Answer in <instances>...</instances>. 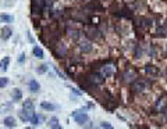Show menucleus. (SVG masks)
Listing matches in <instances>:
<instances>
[{
	"mask_svg": "<svg viewBox=\"0 0 167 129\" xmlns=\"http://www.w3.org/2000/svg\"><path fill=\"white\" fill-rule=\"evenodd\" d=\"M9 111H13V103H3V104H0V114L9 113Z\"/></svg>",
	"mask_w": 167,
	"mask_h": 129,
	"instance_id": "7",
	"label": "nucleus"
},
{
	"mask_svg": "<svg viewBox=\"0 0 167 129\" xmlns=\"http://www.w3.org/2000/svg\"><path fill=\"white\" fill-rule=\"evenodd\" d=\"M41 107L43 108V110H47V111H53V110L56 108V106H54V104H52V103L43 102V103H41Z\"/></svg>",
	"mask_w": 167,
	"mask_h": 129,
	"instance_id": "13",
	"label": "nucleus"
},
{
	"mask_svg": "<svg viewBox=\"0 0 167 129\" xmlns=\"http://www.w3.org/2000/svg\"><path fill=\"white\" fill-rule=\"evenodd\" d=\"M57 122H59V119L56 118V117H53V118H50V122H49V125H50V128H52V126H54V125H59Z\"/></svg>",
	"mask_w": 167,
	"mask_h": 129,
	"instance_id": "19",
	"label": "nucleus"
},
{
	"mask_svg": "<svg viewBox=\"0 0 167 129\" xmlns=\"http://www.w3.org/2000/svg\"><path fill=\"white\" fill-rule=\"evenodd\" d=\"M47 70H49L47 64H41L36 68V72H38V74H45V72H47Z\"/></svg>",
	"mask_w": 167,
	"mask_h": 129,
	"instance_id": "17",
	"label": "nucleus"
},
{
	"mask_svg": "<svg viewBox=\"0 0 167 129\" xmlns=\"http://www.w3.org/2000/svg\"><path fill=\"white\" fill-rule=\"evenodd\" d=\"M1 21L3 22H13L14 21V17L13 16H10V14H1Z\"/></svg>",
	"mask_w": 167,
	"mask_h": 129,
	"instance_id": "16",
	"label": "nucleus"
},
{
	"mask_svg": "<svg viewBox=\"0 0 167 129\" xmlns=\"http://www.w3.org/2000/svg\"><path fill=\"white\" fill-rule=\"evenodd\" d=\"M42 121H43V115H38V114L32 115L31 119H29V122H31L34 126H36V125H41Z\"/></svg>",
	"mask_w": 167,
	"mask_h": 129,
	"instance_id": "6",
	"label": "nucleus"
},
{
	"mask_svg": "<svg viewBox=\"0 0 167 129\" xmlns=\"http://www.w3.org/2000/svg\"><path fill=\"white\" fill-rule=\"evenodd\" d=\"M79 49L82 50L84 53H89V51H92V44H89L88 42L81 43V46H79Z\"/></svg>",
	"mask_w": 167,
	"mask_h": 129,
	"instance_id": "14",
	"label": "nucleus"
},
{
	"mask_svg": "<svg viewBox=\"0 0 167 129\" xmlns=\"http://www.w3.org/2000/svg\"><path fill=\"white\" fill-rule=\"evenodd\" d=\"M11 99H13V102H20L22 99V92L20 89H13L11 90Z\"/></svg>",
	"mask_w": 167,
	"mask_h": 129,
	"instance_id": "5",
	"label": "nucleus"
},
{
	"mask_svg": "<svg viewBox=\"0 0 167 129\" xmlns=\"http://www.w3.org/2000/svg\"><path fill=\"white\" fill-rule=\"evenodd\" d=\"M85 111H86V108H81V110H75L73 113L74 119H75V122L78 125H85L89 121L88 114L85 113Z\"/></svg>",
	"mask_w": 167,
	"mask_h": 129,
	"instance_id": "1",
	"label": "nucleus"
},
{
	"mask_svg": "<svg viewBox=\"0 0 167 129\" xmlns=\"http://www.w3.org/2000/svg\"><path fill=\"white\" fill-rule=\"evenodd\" d=\"M32 53H34V56L36 59H43V50L39 46H35V47L32 49Z\"/></svg>",
	"mask_w": 167,
	"mask_h": 129,
	"instance_id": "11",
	"label": "nucleus"
},
{
	"mask_svg": "<svg viewBox=\"0 0 167 129\" xmlns=\"http://www.w3.org/2000/svg\"><path fill=\"white\" fill-rule=\"evenodd\" d=\"M0 36H1V39L3 40H9V39L11 38V35H13V29H11L10 27H3L1 28V31H0Z\"/></svg>",
	"mask_w": 167,
	"mask_h": 129,
	"instance_id": "2",
	"label": "nucleus"
},
{
	"mask_svg": "<svg viewBox=\"0 0 167 129\" xmlns=\"http://www.w3.org/2000/svg\"><path fill=\"white\" fill-rule=\"evenodd\" d=\"M52 129H63L61 125H54V126H52Z\"/></svg>",
	"mask_w": 167,
	"mask_h": 129,
	"instance_id": "22",
	"label": "nucleus"
},
{
	"mask_svg": "<svg viewBox=\"0 0 167 129\" xmlns=\"http://www.w3.org/2000/svg\"><path fill=\"white\" fill-rule=\"evenodd\" d=\"M9 64H10V57H4L0 61V71H6L9 68Z\"/></svg>",
	"mask_w": 167,
	"mask_h": 129,
	"instance_id": "9",
	"label": "nucleus"
},
{
	"mask_svg": "<svg viewBox=\"0 0 167 129\" xmlns=\"http://www.w3.org/2000/svg\"><path fill=\"white\" fill-rule=\"evenodd\" d=\"M7 83H9V78H6V76L0 78V87H6Z\"/></svg>",
	"mask_w": 167,
	"mask_h": 129,
	"instance_id": "18",
	"label": "nucleus"
},
{
	"mask_svg": "<svg viewBox=\"0 0 167 129\" xmlns=\"http://www.w3.org/2000/svg\"><path fill=\"white\" fill-rule=\"evenodd\" d=\"M39 89H41L39 82L35 81V79H31V81H29V90L34 92V93H36V92H39Z\"/></svg>",
	"mask_w": 167,
	"mask_h": 129,
	"instance_id": "8",
	"label": "nucleus"
},
{
	"mask_svg": "<svg viewBox=\"0 0 167 129\" xmlns=\"http://www.w3.org/2000/svg\"><path fill=\"white\" fill-rule=\"evenodd\" d=\"M145 72L148 74V75H151V76H157V75H159V68L155 67V65L148 64L145 67Z\"/></svg>",
	"mask_w": 167,
	"mask_h": 129,
	"instance_id": "3",
	"label": "nucleus"
},
{
	"mask_svg": "<svg viewBox=\"0 0 167 129\" xmlns=\"http://www.w3.org/2000/svg\"><path fill=\"white\" fill-rule=\"evenodd\" d=\"M0 22H1V14H0Z\"/></svg>",
	"mask_w": 167,
	"mask_h": 129,
	"instance_id": "25",
	"label": "nucleus"
},
{
	"mask_svg": "<svg viewBox=\"0 0 167 129\" xmlns=\"http://www.w3.org/2000/svg\"><path fill=\"white\" fill-rule=\"evenodd\" d=\"M102 128H103V129H114L111 125L109 124V122H102Z\"/></svg>",
	"mask_w": 167,
	"mask_h": 129,
	"instance_id": "20",
	"label": "nucleus"
},
{
	"mask_svg": "<svg viewBox=\"0 0 167 129\" xmlns=\"http://www.w3.org/2000/svg\"><path fill=\"white\" fill-rule=\"evenodd\" d=\"M56 72H57V74H59L60 76H61V79H67V78H66V75H64V74H63V72H61L60 70H59V68H56Z\"/></svg>",
	"mask_w": 167,
	"mask_h": 129,
	"instance_id": "21",
	"label": "nucleus"
},
{
	"mask_svg": "<svg viewBox=\"0 0 167 129\" xmlns=\"http://www.w3.org/2000/svg\"><path fill=\"white\" fill-rule=\"evenodd\" d=\"M25 129H35V128H31V126H26Z\"/></svg>",
	"mask_w": 167,
	"mask_h": 129,
	"instance_id": "24",
	"label": "nucleus"
},
{
	"mask_svg": "<svg viewBox=\"0 0 167 129\" xmlns=\"http://www.w3.org/2000/svg\"><path fill=\"white\" fill-rule=\"evenodd\" d=\"M102 75L103 76H111L113 75V67H110V65H107V67H103L102 68Z\"/></svg>",
	"mask_w": 167,
	"mask_h": 129,
	"instance_id": "12",
	"label": "nucleus"
},
{
	"mask_svg": "<svg viewBox=\"0 0 167 129\" xmlns=\"http://www.w3.org/2000/svg\"><path fill=\"white\" fill-rule=\"evenodd\" d=\"M145 87H146V82L145 81H136L135 83H134V89H135L136 92H142Z\"/></svg>",
	"mask_w": 167,
	"mask_h": 129,
	"instance_id": "10",
	"label": "nucleus"
},
{
	"mask_svg": "<svg viewBox=\"0 0 167 129\" xmlns=\"http://www.w3.org/2000/svg\"><path fill=\"white\" fill-rule=\"evenodd\" d=\"M3 124L6 125V128H13V126L17 125V119L14 118V117H6L4 121H3Z\"/></svg>",
	"mask_w": 167,
	"mask_h": 129,
	"instance_id": "4",
	"label": "nucleus"
},
{
	"mask_svg": "<svg viewBox=\"0 0 167 129\" xmlns=\"http://www.w3.org/2000/svg\"><path fill=\"white\" fill-rule=\"evenodd\" d=\"M24 56H25V54H21V57H20V63H22V61H24V59H25Z\"/></svg>",
	"mask_w": 167,
	"mask_h": 129,
	"instance_id": "23",
	"label": "nucleus"
},
{
	"mask_svg": "<svg viewBox=\"0 0 167 129\" xmlns=\"http://www.w3.org/2000/svg\"><path fill=\"white\" fill-rule=\"evenodd\" d=\"M104 76L103 75H98V74H96V75H93L92 76V82H93V83H98V85H99V83H103V79Z\"/></svg>",
	"mask_w": 167,
	"mask_h": 129,
	"instance_id": "15",
	"label": "nucleus"
}]
</instances>
